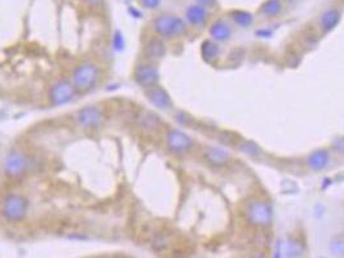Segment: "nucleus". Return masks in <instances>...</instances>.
I'll return each instance as SVG.
<instances>
[{
  "instance_id": "obj_17",
  "label": "nucleus",
  "mask_w": 344,
  "mask_h": 258,
  "mask_svg": "<svg viewBox=\"0 0 344 258\" xmlns=\"http://www.w3.org/2000/svg\"><path fill=\"white\" fill-rule=\"evenodd\" d=\"M220 49L217 47L216 43L211 42V40H205L201 46V54H202L203 60L207 62H212L219 57Z\"/></svg>"
},
{
  "instance_id": "obj_6",
  "label": "nucleus",
  "mask_w": 344,
  "mask_h": 258,
  "mask_svg": "<svg viewBox=\"0 0 344 258\" xmlns=\"http://www.w3.org/2000/svg\"><path fill=\"white\" fill-rule=\"evenodd\" d=\"M78 92L74 88L70 79L60 78L51 84L48 99H50L51 106L62 107L73 102Z\"/></svg>"
},
{
  "instance_id": "obj_29",
  "label": "nucleus",
  "mask_w": 344,
  "mask_h": 258,
  "mask_svg": "<svg viewBox=\"0 0 344 258\" xmlns=\"http://www.w3.org/2000/svg\"><path fill=\"white\" fill-rule=\"evenodd\" d=\"M288 1H295V0H288Z\"/></svg>"
},
{
  "instance_id": "obj_20",
  "label": "nucleus",
  "mask_w": 344,
  "mask_h": 258,
  "mask_svg": "<svg viewBox=\"0 0 344 258\" xmlns=\"http://www.w3.org/2000/svg\"><path fill=\"white\" fill-rule=\"evenodd\" d=\"M303 255V247L299 241L289 239L285 244V256L288 258H299Z\"/></svg>"
},
{
  "instance_id": "obj_15",
  "label": "nucleus",
  "mask_w": 344,
  "mask_h": 258,
  "mask_svg": "<svg viewBox=\"0 0 344 258\" xmlns=\"http://www.w3.org/2000/svg\"><path fill=\"white\" fill-rule=\"evenodd\" d=\"M210 35L213 40L216 42H225L231 38L232 30L231 26L228 25L227 22L224 21H216L213 22L211 27H210Z\"/></svg>"
},
{
  "instance_id": "obj_25",
  "label": "nucleus",
  "mask_w": 344,
  "mask_h": 258,
  "mask_svg": "<svg viewBox=\"0 0 344 258\" xmlns=\"http://www.w3.org/2000/svg\"><path fill=\"white\" fill-rule=\"evenodd\" d=\"M273 258H282V247H281L280 241H277L276 251H274Z\"/></svg>"
},
{
  "instance_id": "obj_7",
  "label": "nucleus",
  "mask_w": 344,
  "mask_h": 258,
  "mask_svg": "<svg viewBox=\"0 0 344 258\" xmlns=\"http://www.w3.org/2000/svg\"><path fill=\"white\" fill-rule=\"evenodd\" d=\"M75 123L84 131H97L105 121V113L97 105H87L75 113Z\"/></svg>"
},
{
  "instance_id": "obj_28",
  "label": "nucleus",
  "mask_w": 344,
  "mask_h": 258,
  "mask_svg": "<svg viewBox=\"0 0 344 258\" xmlns=\"http://www.w3.org/2000/svg\"><path fill=\"white\" fill-rule=\"evenodd\" d=\"M246 258H264L262 255H258V256H250V257H246Z\"/></svg>"
},
{
  "instance_id": "obj_22",
  "label": "nucleus",
  "mask_w": 344,
  "mask_h": 258,
  "mask_svg": "<svg viewBox=\"0 0 344 258\" xmlns=\"http://www.w3.org/2000/svg\"><path fill=\"white\" fill-rule=\"evenodd\" d=\"M141 123L144 125V128H149V129H153V128H157V125H159V117H157L156 115H153L150 113H145L141 117Z\"/></svg>"
},
{
  "instance_id": "obj_10",
  "label": "nucleus",
  "mask_w": 344,
  "mask_h": 258,
  "mask_svg": "<svg viewBox=\"0 0 344 258\" xmlns=\"http://www.w3.org/2000/svg\"><path fill=\"white\" fill-rule=\"evenodd\" d=\"M145 94L148 97V101L158 110H170L172 107V105H174L172 103V98L168 94V92L164 88L159 87V85H156L153 88L146 89Z\"/></svg>"
},
{
  "instance_id": "obj_9",
  "label": "nucleus",
  "mask_w": 344,
  "mask_h": 258,
  "mask_svg": "<svg viewBox=\"0 0 344 258\" xmlns=\"http://www.w3.org/2000/svg\"><path fill=\"white\" fill-rule=\"evenodd\" d=\"M166 146L171 152L181 155V154H186L193 149L194 141L185 132L176 129V128H171L166 133Z\"/></svg>"
},
{
  "instance_id": "obj_5",
  "label": "nucleus",
  "mask_w": 344,
  "mask_h": 258,
  "mask_svg": "<svg viewBox=\"0 0 344 258\" xmlns=\"http://www.w3.org/2000/svg\"><path fill=\"white\" fill-rule=\"evenodd\" d=\"M31 159L25 151L12 150L3 159V173L8 178H21L30 170Z\"/></svg>"
},
{
  "instance_id": "obj_23",
  "label": "nucleus",
  "mask_w": 344,
  "mask_h": 258,
  "mask_svg": "<svg viewBox=\"0 0 344 258\" xmlns=\"http://www.w3.org/2000/svg\"><path fill=\"white\" fill-rule=\"evenodd\" d=\"M330 251L335 256H344V239L335 237L330 243Z\"/></svg>"
},
{
  "instance_id": "obj_4",
  "label": "nucleus",
  "mask_w": 344,
  "mask_h": 258,
  "mask_svg": "<svg viewBox=\"0 0 344 258\" xmlns=\"http://www.w3.org/2000/svg\"><path fill=\"white\" fill-rule=\"evenodd\" d=\"M245 217L252 226L266 227L269 226L273 219V208L266 200L252 199L246 205Z\"/></svg>"
},
{
  "instance_id": "obj_8",
  "label": "nucleus",
  "mask_w": 344,
  "mask_h": 258,
  "mask_svg": "<svg viewBox=\"0 0 344 258\" xmlns=\"http://www.w3.org/2000/svg\"><path fill=\"white\" fill-rule=\"evenodd\" d=\"M133 80L138 87L142 89H149L156 87L159 83V70L157 68V65L150 61H142L136 64L133 68Z\"/></svg>"
},
{
  "instance_id": "obj_18",
  "label": "nucleus",
  "mask_w": 344,
  "mask_h": 258,
  "mask_svg": "<svg viewBox=\"0 0 344 258\" xmlns=\"http://www.w3.org/2000/svg\"><path fill=\"white\" fill-rule=\"evenodd\" d=\"M282 9V4L280 0H266L260 8V13H263L266 17H274L280 13Z\"/></svg>"
},
{
  "instance_id": "obj_19",
  "label": "nucleus",
  "mask_w": 344,
  "mask_h": 258,
  "mask_svg": "<svg viewBox=\"0 0 344 258\" xmlns=\"http://www.w3.org/2000/svg\"><path fill=\"white\" fill-rule=\"evenodd\" d=\"M232 20L239 27H248L252 23V21H254L252 14L245 11H233L232 12Z\"/></svg>"
},
{
  "instance_id": "obj_11",
  "label": "nucleus",
  "mask_w": 344,
  "mask_h": 258,
  "mask_svg": "<svg viewBox=\"0 0 344 258\" xmlns=\"http://www.w3.org/2000/svg\"><path fill=\"white\" fill-rule=\"evenodd\" d=\"M203 158L210 165L215 166V168H223L231 162V154L227 150H224L223 147H217V146L206 147L203 151Z\"/></svg>"
},
{
  "instance_id": "obj_16",
  "label": "nucleus",
  "mask_w": 344,
  "mask_h": 258,
  "mask_svg": "<svg viewBox=\"0 0 344 258\" xmlns=\"http://www.w3.org/2000/svg\"><path fill=\"white\" fill-rule=\"evenodd\" d=\"M341 12L338 9H327L323 12L321 18H319V25L322 27L323 31H330L341 21Z\"/></svg>"
},
{
  "instance_id": "obj_2",
  "label": "nucleus",
  "mask_w": 344,
  "mask_h": 258,
  "mask_svg": "<svg viewBox=\"0 0 344 258\" xmlns=\"http://www.w3.org/2000/svg\"><path fill=\"white\" fill-rule=\"evenodd\" d=\"M28 213V200L25 195L18 192H9L1 199L0 214L5 221L11 223L21 222Z\"/></svg>"
},
{
  "instance_id": "obj_27",
  "label": "nucleus",
  "mask_w": 344,
  "mask_h": 258,
  "mask_svg": "<svg viewBox=\"0 0 344 258\" xmlns=\"http://www.w3.org/2000/svg\"><path fill=\"white\" fill-rule=\"evenodd\" d=\"M89 5H99L101 3V0H88Z\"/></svg>"
},
{
  "instance_id": "obj_13",
  "label": "nucleus",
  "mask_w": 344,
  "mask_h": 258,
  "mask_svg": "<svg viewBox=\"0 0 344 258\" xmlns=\"http://www.w3.org/2000/svg\"><path fill=\"white\" fill-rule=\"evenodd\" d=\"M330 163V152L326 149H318L311 152L307 158V165L313 172H319L325 169L327 164Z\"/></svg>"
},
{
  "instance_id": "obj_1",
  "label": "nucleus",
  "mask_w": 344,
  "mask_h": 258,
  "mask_svg": "<svg viewBox=\"0 0 344 258\" xmlns=\"http://www.w3.org/2000/svg\"><path fill=\"white\" fill-rule=\"evenodd\" d=\"M101 78L100 66L92 61H85L77 65L71 72L70 80L77 92L85 94L96 88Z\"/></svg>"
},
{
  "instance_id": "obj_26",
  "label": "nucleus",
  "mask_w": 344,
  "mask_h": 258,
  "mask_svg": "<svg viewBox=\"0 0 344 258\" xmlns=\"http://www.w3.org/2000/svg\"><path fill=\"white\" fill-rule=\"evenodd\" d=\"M198 1L199 5H202V7H212L213 4H215V1L216 0H197Z\"/></svg>"
},
{
  "instance_id": "obj_12",
  "label": "nucleus",
  "mask_w": 344,
  "mask_h": 258,
  "mask_svg": "<svg viewBox=\"0 0 344 258\" xmlns=\"http://www.w3.org/2000/svg\"><path fill=\"white\" fill-rule=\"evenodd\" d=\"M142 53L145 56L146 61H150V62L159 61L167 53L166 44L159 38H152L145 43V46L142 48Z\"/></svg>"
},
{
  "instance_id": "obj_14",
  "label": "nucleus",
  "mask_w": 344,
  "mask_h": 258,
  "mask_svg": "<svg viewBox=\"0 0 344 258\" xmlns=\"http://www.w3.org/2000/svg\"><path fill=\"white\" fill-rule=\"evenodd\" d=\"M185 17L188 20V22L193 26L203 25L205 21L207 20V12L205 7L195 4V5H190L185 12Z\"/></svg>"
},
{
  "instance_id": "obj_24",
  "label": "nucleus",
  "mask_w": 344,
  "mask_h": 258,
  "mask_svg": "<svg viewBox=\"0 0 344 258\" xmlns=\"http://www.w3.org/2000/svg\"><path fill=\"white\" fill-rule=\"evenodd\" d=\"M160 0H141V5L145 9H156V8L159 7Z\"/></svg>"
},
{
  "instance_id": "obj_21",
  "label": "nucleus",
  "mask_w": 344,
  "mask_h": 258,
  "mask_svg": "<svg viewBox=\"0 0 344 258\" xmlns=\"http://www.w3.org/2000/svg\"><path fill=\"white\" fill-rule=\"evenodd\" d=\"M111 48L115 52H123L126 48V39H124V34L119 30L114 32L111 36Z\"/></svg>"
},
{
  "instance_id": "obj_3",
  "label": "nucleus",
  "mask_w": 344,
  "mask_h": 258,
  "mask_svg": "<svg viewBox=\"0 0 344 258\" xmlns=\"http://www.w3.org/2000/svg\"><path fill=\"white\" fill-rule=\"evenodd\" d=\"M153 30L160 38L172 39L186 32V23L176 14L162 13L153 20Z\"/></svg>"
}]
</instances>
